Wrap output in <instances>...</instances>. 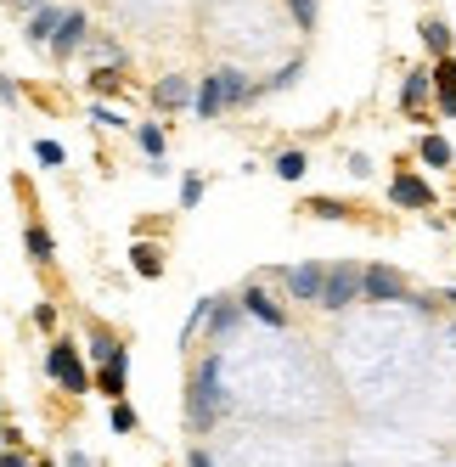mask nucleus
<instances>
[{
  "instance_id": "1",
  "label": "nucleus",
  "mask_w": 456,
  "mask_h": 467,
  "mask_svg": "<svg viewBox=\"0 0 456 467\" xmlns=\"http://www.w3.org/2000/svg\"><path fill=\"white\" fill-rule=\"evenodd\" d=\"M361 282H367V271H361V265H338V271H327V287H321V305H327V310H349V298L361 293Z\"/></svg>"
},
{
  "instance_id": "2",
  "label": "nucleus",
  "mask_w": 456,
  "mask_h": 467,
  "mask_svg": "<svg viewBox=\"0 0 456 467\" xmlns=\"http://www.w3.org/2000/svg\"><path fill=\"white\" fill-rule=\"evenodd\" d=\"M46 372H51L57 383H68L74 394H85V389H90V372H85V366H79V355H74L68 344H57V349H51V360H46Z\"/></svg>"
},
{
  "instance_id": "3",
  "label": "nucleus",
  "mask_w": 456,
  "mask_h": 467,
  "mask_svg": "<svg viewBox=\"0 0 456 467\" xmlns=\"http://www.w3.org/2000/svg\"><path fill=\"white\" fill-rule=\"evenodd\" d=\"M389 203H400V209H429V203H434V186L417 181V175H395V181H389Z\"/></svg>"
},
{
  "instance_id": "4",
  "label": "nucleus",
  "mask_w": 456,
  "mask_h": 467,
  "mask_svg": "<svg viewBox=\"0 0 456 467\" xmlns=\"http://www.w3.org/2000/svg\"><path fill=\"white\" fill-rule=\"evenodd\" d=\"M287 287H293V298H321V287H327V265H293Z\"/></svg>"
},
{
  "instance_id": "5",
  "label": "nucleus",
  "mask_w": 456,
  "mask_h": 467,
  "mask_svg": "<svg viewBox=\"0 0 456 467\" xmlns=\"http://www.w3.org/2000/svg\"><path fill=\"white\" fill-rule=\"evenodd\" d=\"M243 310H248L254 321H265V327H287V316L276 310V298H271L265 287H243Z\"/></svg>"
},
{
  "instance_id": "6",
  "label": "nucleus",
  "mask_w": 456,
  "mask_h": 467,
  "mask_svg": "<svg viewBox=\"0 0 456 467\" xmlns=\"http://www.w3.org/2000/svg\"><path fill=\"white\" fill-rule=\"evenodd\" d=\"M361 293H367V298H411V293H406V282H400L395 271H383V265H378V271H367Z\"/></svg>"
},
{
  "instance_id": "7",
  "label": "nucleus",
  "mask_w": 456,
  "mask_h": 467,
  "mask_svg": "<svg viewBox=\"0 0 456 467\" xmlns=\"http://www.w3.org/2000/svg\"><path fill=\"white\" fill-rule=\"evenodd\" d=\"M79 35H85V12H68V17H62V28L51 35V51H57V57H68V51L79 46Z\"/></svg>"
},
{
  "instance_id": "8",
  "label": "nucleus",
  "mask_w": 456,
  "mask_h": 467,
  "mask_svg": "<svg viewBox=\"0 0 456 467\" xmlns=\"http://www.w3.org/2000/svg\"><path fill=\"white\" fill-rule=\"evenodd\" d=\"M158 108H192V85L181 79V74H170V79H158Z\"/></svg>"
},
{
  "instance_id": "9",
  "label": "nucleus",
  "mask_w": 456,
  "mask_h": 467,
  "mask_svg": "<svg viewBox=\"0 0 456 467\" xmlns=\"http://www.w3.org/2000/svg\"><path fill=\"white\" fill-rule=\"evenodd\" d=\"M62 17H68L62 6H40L35 17H28V40H51L57 28H62Z\"/></svg>"
},
{
  "instance_id": "10",
  "label": "nucleus",
  "mask_w": 456,
  "mask_h": 467,
  "mask_svg": "<svg viewBox=\"0 0 456 467\" xmlns=\"http://www.w3.org/2000/svg\"><path fill=\"white\" fill-rule=\"evenodd\" d=\"M429 90H434V74H411V79H406V90H400V108H406V113H422Z\"/></svg>"
},
{
  "instance_id": "11",
  "label": "nucleus",
  "mask_w": 456,
  "mask_h": 467,
  "mask_svg": "<svg viewBox=\"0 0 456 467\" xmlns=\"http://www.w3.org/2000/svg\"><path fill=\"white\" fill-rule=\"evenodd\" d=\"M192 108H198V113H203V119H209V113H220V108H225V85H220V74H214V79H203V85H198V96H192Z\"/></svg>"
},
{
  "instance_id": "12",
  "label": "nucleus",
  "mask_w": 456,
  "mask_h": 467,
  "mask_svg": "<svg viewBox=\"0 0 456 467\" xmlns=\"http://www.w3.org/2000/svg\"><path fill=\"white\" fill-rule=\"evenodd\" d=\"M220 85H225V108H237V102H248V96H254V85L237 68H220Z\"/></svg>"
},
{
  "instance_id": "13",
  "label": "nucleus",
  "mask_w": 456,
  "mask_h": 467,
  "mask_svg": "<svg viewBox=\"0 0 456 467\" xmlns=\"http://www.w3.org/2000/svg\"><path fill=\"white\" fill-rule=\"evenodd\" d=\"M422 46H429L434 57H451V28L440 17H429V23H422Z\"/></svg>"
},
{
  "instance_id": "14",
  "label": "nucleus",
  "mask_w": 456,
  "mask_h": 467,
  "mask_svg": "<svg viewBox=\"0 0 456 467\" xmlns=\"http://www.w3.org/2000/svg\"><path fill=\"white\" fill-rule=\"evenodd\" d=\"M422 163H434V170H445V163H451V141L445 136H422Z\"/></svg>"
},
{
  "instance_id": "15",
  "label": "nucleus",
  "mask_w": 456,
  "mask_h": 467,
  "mask_svg": "<svg viewBox=\"0 0 456 467\" xmlns=\"http://www.w3.org/2000/svg\"><path fill=\"white\" fill-rule=\"evenodd\" d=\"M434 90H440V102H445V96H456V57H440L434 62Z\"/></svg>"
},
{
  "instance_id": "16",
  "label": "nucleus",
  "mask_w": 456,
  "mask_h": 467,
  "mask_svg": "<svg viewBox=\"0 0 456 467\" xmlns=\"http://www.w3.org/2000/svg\"><path fill=\"white\" fill-rule=\"evenodd\" d=\"M102 389L119 400L124 394V355H113V360H102Z\"/></svg>"
},
{
  "instance_id": "17",
  "label": "nucleus",
  "mask_w": 456,
  "mask_h": 467,
  "mask_svg": "<svg viewBox=\"0 0 456 467\" xmlns=\"http://www.w3.org/2000/svg\"><path fill=\"white\" fill-rule=\"evenodd\" d=\"M130 259H136V271H141V276H158V265H164L152 243H136V248H130Z\"/></svg>"
},
{
  "instance_id": "18",
  "label": "nucleus",
  "mask_w": 456,
  "mask_h": 467,
  "mask_svg": "<svg viewBox=\"0 0 456 467\" xmlns=\"http://www.w3.org/2000/svg\"><path fill=\"white\" fill-rule=\"evenodd\" d=\"M136 136H141V152L147 158H164V130H158V124H141Z\"/></svg>"
},
{
  "instance_id": "19",
  "label": "nucleus",
  "mask_w": 456,
  "mask_h": 467,
  "mask_svg": "<svg viewBox=\"0 0 456 467\" xmlns=\"http://www.w3.org/2000/svg\"><path fill=\"white\" fill-rule=\"evenodd\" d=\"M276 175H282V181H299V175H305V152H282V158H276Z\"/></svg>"
},
{
  "instance_id": "20",
  "label": "nucleus",
  "mask_w": 456,
  "mask_h": 467,
  "mask_svg": "<svg viewBox=\"0 0 456 467\" xmlns=\"http://www.w3.org/2000/svg\"><path fill=\"white\" fill-rule=\"evenodd\" d=\"M287 12H293L299 28H316V0H287Z\"/></svg>"
},
{
  "instance_id": "21",
  "label": "nucleus",
  "mask_w": 456,
  "mask_h": 467,
  "mask_svg": "<svg viewBox=\"0 0 456 467\" xmlns=\"http://www.w3.org/2000/svg\"><path fill=\"white\" fill-rule=\"evenodd\" d=\"M209 327H214V332H232V327H237V305H214Z\"/></svg>"
},
{
  "instance_id": "22",
  "label": "nucleus",
  "mask_w": 456,
  "mask_h": 467,
  "mask_svg": "<svg viewBox=\"0 0 456 467\" xmlns=\"http://www.w3.org/2000/svg\"><path fill=\"white\" fill-rule=\"evenodd\" d=\"M299 68H305V62H299V57H293V62H287V68H276V79H271L265 90H287L293 79H299Z\"/></svg>"
},
{
  "instance_id": "23",
  "label": "nucleus",
  "mask_w": 456,
  "mask_h": 467,
  "mask_svg": "<svg viewBox=\"0 0 456 467\" xmlns=\"http://www.w3.org/2000/svg\"><path fill=\"white\" fill-rule=\"evenodd\" d=\"M35 158L46 163V170H57V163H62V147H57V141H40V147H35Z\"/></svg>"
},
{
  "instance_id": "24",
  "label": "nucleus",
  "mask_w": 456,
  "mask_h": 467,
  "mask_svg": "<svg viewBox=\"0 0 456 467\" xmlns=\"http://www.w3.org/2000/svg\"><path fill=\"white\" fill-rule=\"evenodd\" d=\"M321 220H344V203H333V197H316V203H310Z\"/></svg>"
},
{
  "instance_id": "25",
  "label": "nucleus",
  "mask_w": 456,
  "mask_h": 467,
  "mask_svg": "<svg viewBox=\"0 0 456 467\" xmlns=\"http://www.w3.org/2000/svg\"><path fill=\"white\" fill-rule=\"evenodd\" d=\"M90 119H96V124H124V113H119V108H108V102H96V108H90Z\"/></svg>"
},
{
  "instance_id": "26",
  "label": "nucleus",
  "mask_w": 456,
  "mask_h": 467,
  "mask_svg": "<svg viewBox=\"0 0 456 467\" xmlns=\"http://www.w3.org/2000/svg\"><path fill=\"white\" fill-rule=\"evenodd\" d=\"M198 197H203V181H198V175H192V181L181 186V209H192V203H198Z\"/></svg>"
},
{
  "instance_id": "27",
  "label": "nucleus",
  "mask_w": 456,
  "mask_h": 467,
  "mask_svg": "<svg viewBox=\"0 0 456 467\" xmlns=\"http://www.w3.org/2000/svg\"><path fill=\"white\" fill-rule=\"evenodd\" d=\"M28 248H35V259H51V237H46V231H28Z\"/></svg>"
},
{
  "instance_id": "28",
  "label": "nucleus",
  "mask_w": 456,
  "mask_h": 467,
  "mask_svg": "<svg viewBox=\"0 0 456 467\" xmlns=\"http://www.w3.org/2000/svg\"><path fill=\"white\" fill-rule=\"evenodd\" d=\"M113 428L130 433V428H136V411H130V406H113Z\"/></svg>"
},
{
  "instance_id": "29",
  "label": "nucleus",
  "mask_w": 456,
  "mask_h": 467,
  "mask_svg": "<svg viewBox=\"0 0 456 467\" xmlns=\"http://www.w3.org/2000/svg\"><path fill=\"white\" fill-rule=\"evenodd\" d=\"M186 467H214V462H209V451H192V462H186Z\"/></svg>"
},
{
  "instance_id": "30",
  "label": "nucleus",
  "mask_w": 456,
  "mask_h": 467,
  "mask_svg": "<svg viewBox=\"0 0 456 467\" xmlns=\"http://www.w3.org/2000/svg\"><path fill=\"white\" fill-rule=\"evenodd\" d=\"M440 113H445V119H456V96H445V102H440Z\"/></svg>"
},
{
  "instance_id": "31",
  "label": "nucleus",
  "mask_w": 456,
  "mask_h": 467,
  "mask_svg": "<svg viewBox=\"0 0 456 467\" xmlns=\"http://www.w3.org/2000/svg\"><path fill=\"white\" fill-rule=\"evenodd\" d=\"M0 467H28V462L23 456H0Z\"/></svg>"
},
{
  "instance_id": "32",
  "label": "nucleus",
  "mask_w": 456,
  "mask_h": 467,
  "mask_svg": "<svg viewBox=\"0 0 456 467\" xmlns=\"http://www.w3.org/2000/svg\"><path fill=\"white\" fill-rule=\"evenodd\" d=\"M23 6H28V12H40V0H17V12H23Z\"/></svg>"
},
{
  "instance_id": "33",
  "label": "nucleus",
  "mask_w": 456,
  "mask_h": 467,
  "mask_svg": "<svg viewBox=\"0 0 456 467\" xmlns=\"http://www.w3.org/2000/svg\"><path fill=\"white\" fill-rule=\"evenodd\" d=\"M445 298H451V305H456V287H451V293H445Z\"/></svg>"
},
{
  "instance_id": "34",
  "label": "nucleus",
  "mask_w": 456,
  "mask_h": 467,
  "mask_svg": "<svg viewBox=\"0 0 456 467\" xmlns=\"http://www.w3.org/2000/svg\"><path fill=\"white\" fill-rule=\"evenodd\" d=\"M451 344H456V327H451Z\"/></svg>"
},
{
  "instance_id": "35",
  "label": "nucleus",
  "mask_w": 456,
  "mask_h": 467,
  "mask_svg": "<svg viewBox=\"0 0 456 467\" xmlns=\"http://www.w3.org/2000/svg\"><path fill=\"white\" fill-rule=\"evenodd\" d=\"M35 467H51V462H35Z\"/></svg>"
},
{
  "instance_id": "36",
  "label": "nucleus",
  "mask_w": 456,
  "mask_h": 467,
  "mask_svg": "<svg viewBox=\"0 0 456 467\" xmlns=\"http://www.w3.org/2000/svg\"><path fill=\"white\" fill-rule=\"evenodd\" d=\"M0 456H6V451H0Z\"/></svg>"
}]
</instances>
